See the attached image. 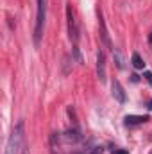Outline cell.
Wrapping results in <instances>:
<instances>
[{
    "mask_svg": "<svg viewBox=\"0 0 152 154\" xmlns=\"http://www.w3.org/2000/svg\"><path fill=\"white\" fill-rule=\"evenodd\" d=\"M22 142H23V122L20 120V122L13 127L11 134H9V140H7V143H5L4 154H18L20 149H22Z\"/></svg>",
    "mask_w": 152,
    "mask_h": 154,
    "instance_id": "obj_1",
    "label": "cell"
},
{
    "mask_svg": "<svg viewBox=\"0 0 152 154\" xmlns=\"http://www.w3.org/2000/svg\"><path fill=\"white\" fill-rule=\"evenodd\" d=\"M47 4L48 0H38V13H36V27H34V45L38 47L43 27H45V18H47Z\"/></svg>",
    "mask_w": 152,
    "mask_h": 154,
    "instance_id": "obj_2",
    "label": "cell"
},
{
    "mask_svg": "<svg viewBox=\"0 0 152 154\" xmlns=\"http://www.w3.org/2000/svg\"><path fill=\"white\" fill-rule=\"evenodd\" d=\"M66 20H68V36L70 41L77 45V39H79V27H77V22L74 18V11H72V5L66 4Z\"/></svg>",
    "mask_w": 152,
    "mask_h": 154,
    "instance_id": "obj_3",
    "label": "cell"
},
{
    "mask_svg": "<svg viewBox=\"0 0 152 154\" xmlns=\"http://www.w3.org/2000/svg\"><path fill=\"white\" fill-rule=\"evenodd\" d=\"M106 54L104 50H99L97 54V77L100 79V82H106Z\"/></svg>",
    "mask_w": 152,
    "mask_h": 154,
    "instance_id": "obj_4",
    "label": "cell"
},
{
    "mask_svg": "<svg viewBox=\"0 0 152 154\" xmlns=\"http://www.w3.org/2000/svg\"><path fill=\"white\" fill-rule=\"evenodd\" d=\"M111 91H113V97L120 102V104L125 102V91H123V88H122V84H120L118 81H113V84H111Z\"/></svg>",
    "mask_w": 152,
    "mask_h": 154,
    "instance_id": "obj_5",
    "label": "cell"
},
{
    "mask_svg": "<svg viewBox=\"0 0 152 154\" xmlns=\"http://www.w3.org/2000/svg\"><path fill=\"white\" fill-rule=\"evenodd\" d=\"M99 20H100V38H102V43L106 48H111V39H109V34H108V29H106V22L102 18V13H99Z\"/></svg>",
    "mask_w": 152,
    "mask_h": 154,
    "instance_id": "obj_6",
    "label": "cell"
},
{
    "mask_svg": "<svg viewBox=\"0 0 152 154\" xmlns=\"http://www.w3.org/2000/svg\"><path fill=\"white\" fill-rule=\"evenodd\" d=\"M149 120V116L145 115H127L125 116V125H140V124H145Z\"/></svg>",
    "mask_w": 152,
    "mask_h": 154,
    "instance_id": "obj_7",
    "label": "cell"
},
{
    "mask_svg": "<svg viewBox=\"0 0 152 154\" xmlns=\"http://www.w3.org/2000/svg\"><path fill=\"white\" fill-rule=\"evenodd\" d=\"M132 66L136 68V70H141V68H145V61L140 57V54H132Z\"/></svg>",
    "mask_w": 152,
    "mask_h": 154,
    "instance_id": "obj_8",
    "label": "cell"
},
{
    "mask_svg": "<svg viewBox=\"0 0 152 154\" xmlns=\"http://www.w3.org/2000/svg\"><path fill=\"white\" fill-rule=\"evenodd\" d=\"M65 138H66L68 142H77V140H81L79 129H70V131H66V133H65Z\"/></svg>",
    "mask_w": 152,
    "mask_h": 154,
    "instance_id": "obj_9",
    "label": "cell"
},
{
    "mask_svg": "<svg viewBox=\"0 0 152 154\" xmlns=\"http://www.w3.org/2000/svg\"><path fill=\"white\" fill-rule=\"evenodd\" d=\"M114 57H116V66H118V68H123V61H122V56H120L118 50L114 52Z\"/></svg>",
    "mask_w": 152,
    "mask_h": 154,
    "instance_id": "obj_10",
    "label": "cell"
},
{
    "mask_svg": "<svg viewBox=\"0 0 152 154\" xmlns=\"http://www.w3.org/2000/svg\"><path fill=\"white\" fill-rule=\"evenodd\" d=\"M102 152H104V147H100V145H99V147H93L88 154H102Z\"/></svg>",
    "mask_w": 152,
    "mask_h": 154,
    "instance_id": "obj_11",
    "label": "cell"
},
{
    "mask_svg": "<svg viewBox=\"0 0 152 154\" xmlns=\"http://www.w3.org/2000/svg\"><path fill=\"white\" fill-rule=\"evenodd\" d=\"M143 77H145V79L149 81V84L152 86V72H145V74H143Z\"/></svg>",
    "mask_w": 152,
    "mask_h": 154,
    "instance_id": "obj_12",
    "label": "cell"
},
{
    "mask_svg": "<svg viewBox=\"0 0 152 154\" xmlns=\"http://www.w3.org/2000/svg\"><path fill=\"white\" fill-rule=\"evenodd\" d=\"M113 154H129L127 151H123V149H118V151H114Z\"/></svg>",
    "mask_w": 152,
    "mask_h": 154,
    "instance_id": "obj_13",
    "label": "cell"
},
{
    "mask_svg": "<svg viewBox=\"0 0 152 154\" xmlns=\"http://www.w3.org/2000/svg\"><path fill=\"white\" fill-rule=\"evenodd\" d=\"M147 108H149V109H150V111H152V99H150V100H149V104H147Z\"/></svg>",
    "mask_w": 152,
    "mask_h": 154,
    "instance_id": "obj_14",
    "label": "cell"
},
{
    "mask_svg": "<svg viewBox=\"0 0 152 154\" xmlns=\"http://www.w3.org/2000/svg\"><path fill=\"white\" fill-rule=\"evenodd\" d=\"M23 154H29V151H27V149H25V151H23Z\"/></svg>",
    "mask_w": 152,
    "mask_h": 154,
    "instance_id": "obj_15",
    "label": "cell"
},
{
    "mask_svg": "<svg viewBox=\"0 0 152 154\" xmlns=\"http://www.w3.org/2000/svg\"><path fill=\"white\" fill-rule=\"evenodd\" d=\"M150 41H152V36H150Z\"/></svg>",
    "mask_w": 152,
    "mask_h": 154,
    "instance_id": "obj_16",
    "label": "cell"
}]
</instances>
